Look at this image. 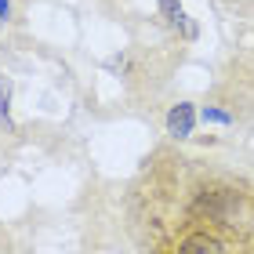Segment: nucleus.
I'll list each match as a JSON object with an SVG mask.
<instances>
[{
  "label": "nucleus",
  "instance_id": "0eeeda50",
  "mask_svg": "<svg viewBox=\"0 0 254 254\" xmlns=\"http://www.w3.org/2000/svg\"><path fill=\"white\" fill-rule=\"evenodd\" d=\"M11 18V0H0V26Z\"/></svg>",
  "mask_w": 254,
  "mask_h": 254
},
{
  "label": "nucleus",
  "instance_id": "20e7f679",
  "mask_svg": "<svg viewBox=\"0 0 254 254\" xmlns=\"http://www.w3.org/2000/svg\"><path fill=\"white\" fill-rule=\"evenodd\" d=\"M160 11H164V18L171 22V26H186V37H196V26L186 22V11H182L178 0H160Z\"/></svg>",
  "mask_w": 254,
  "mask_h": 254
},
{
  "label": "nucleus",
  "instance_id": "f03ea898",
  "mask_svg": "<svg viewBox=\"0 0 254 254\" xmlns=\"http://www.w3.org/2000/svg\"><path fill=\"white\" fill-rule=\"evenodd\" d=\"M192 124H196V113H192V106H186V102L167 113V131L175 138H189L192 134Z\"/></svg>",
  "mask_w": 254,
  "mask_h": 254
},
{
  "label": "nucleus",
  "instance_id": "f257e3e1",
  "mask_svg": "<svg viewBox=\"0 0 254 254\" xmlns=\"http://www.w3.org/2000/svg\"><path fill=\"white\" fill-rule=\"evenodd\" d=\"M192 211H196V214L214 218V222H225V218L236 211V196H233V192H225V189L200 192V196H196V203H192Z\"/></svg>",
  "mask_w": 254,
  "mask_h": 254
},
{
  "label": "nucleus",
  "instance_id": "39448f33",
  "mask_svg": "<svg viewBox=\"0 0 254 254\" xmlns=\"http://www.w3.org/2000/svg\"><path fill=\"white\" fill-rule=\"evenodd\" d=\"M0 120L11 124V84H7V76H0Z\"/></svg>",
  "mask_w": 254,
  "mask_h": 254
},
{
  "label": "nucleus",
  "instance_id": "423d86ee",
  "mask_svg": "<svg viewBox=\"0 0 254 254\" xmlns=\"http://www.w3.org/2000/svg\"><path fill=\"white\" fill-rule=\"evenodd\" d=\"M200 117H203L207 124H233V117H229L225 109H203Z\"/></svg>",
  "mask_w": 254,
  "mask_h": 254
},
{
  "label": "nucleus",
  "instance_id": "7ed1b4c3",
  "mask_svg": "<svg viewBox=\"0 0 254 254\" xmlns=\"http://www.w3.org/2000/svg\"><path fill=\"white\" fill-rule=\"evenodd\" d=\"M178 254H225V247L218 244L214 236H207V233H192V236L182 240Z\"/></svg>",
  "mask_w": 254,
  "mask_h": 254
}]
</instances>
